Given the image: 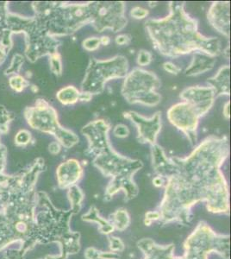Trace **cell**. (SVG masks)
<instances>
[{"instance_id":"10","label":"cell","mask_w":231,"mask_h":259,"mask_svg":"<svg viewBox=\"0 0 231 259\" xmlns=\"http://www.w3.org/2000/svg\"><path fill=\"white\" fill-rule=\"evenodd\" d=\"M129 73V62L125 56H113L99 60L91 58L88 62L85 76L80 85V91L91 95L102 94L106 83L116 79H124Z\"/></svg>"},{"instance_id":"41","label":"cell","mask_w":231,"mask_h":259,"mask_svg":"<svg viewBox=\"0 0 231 259\" xmlns=\"http://www.w3.org/2000/svg\"><path fill=\"white\" fill-rule=\"evenodd\" d=\"M164 179L160 177H155V179L153 180V184L157 187V188H161L163 186Z\"/></svg>"},{"instance_id":"42","label":"cell","mask_w":231,"mask_h":259,"mask_svg":"<svg viewBox=\"0 0 231 259\" xmlns=\"http://www.w3.org/2000/svg\"><path fill=\"white\" fill-rule=\"evenodd\" d=\"M100 44H101V45H104V46H107V45L111 44V38L107 36V35L101 36L100 37Z\"/></svg>"},{"instance_id":"14","label":"cell","mask_w":231,"mask_h":259,"mask_svg":"<svg viewBox=\"0 0 231 259\" xmlns=\"http://www.w3.org/2000/svg\"><path fill=\"white\" fill-rule=\"evenodd\" d=\"M179 97L194 107L201 118L212 108L217 98L215 90L210 85L189 87L180 93Z\"/></svg>"},{"instance_id":"1","label":"cell","mask_w":231,"mask_h":259,"mask_svg":"<svg viewBox=\"0 0 231 259\" xmlns=\"http://www.w3.org/2000/svg\"><path fill=\"white\" fill-rule=\"evenodd\" d=\"M229 156L228 137L210 136L189 156L173 157L174 168L166 178L163 199L155 211L161 224L188 225L193 206L205 201L214 213H228L229 192L222 166Z\"/></svg>"},{"instance_id":"5","label":"cell","mask_w":231,"mask_h":259,"mask_svg":"<svg viewBox=\"0 0 231 259\" xmlns=\"http://www.w3.org/2000/svg\"><path fill=\"white\" fill-rule=\"evenodd\" d=\"M111 125L104 119H96L81 130L88 142L86 153L93 157V164L105 177L111 178L105 193V200H110L119 191L124 192L125 200L134 199L139 189L134 182L135 173L144 167L138 159H131L118 153L112 147L109 133Z\"/></svg>"},{"instance_id":"8","label":"cell","mask_w":231,"mask_h":259,"mask_svg":"<svg viewBox=\"0 0 231 259\" xmlns=\"http://www.w3.org/2000/svg\"><path fill=\"white\" fill-rule=\"evenodd\" d=\"M8 29L12 34L23 33L25 35V56L30 62H35L41 57L58 53L62 41L44 34L33 17H23L9 12L7 18Z\"/></svg>"},{"instance_id":"4","label":"cell","mask_w":231,"mask_h":259,"mask_svg":"<svg viewBox=\"0 0 231 259\" xmlns=\"http://www.w3.org/2000/svg\"><path fill=\"white\" fill-rule=\"evenodd\" d=\"M165 18H150L145 29L155 50L162 56L176 58L193 52L216 56L221 52V41L199 31V22L184 10V2H169Z\"/></svg>"},{"instance_id":"16","label":"cell","mask_w":231,"mask_h":259,"mask_svg":"<svg viewBox=\"0 0 231 259\" xmlns=\"http://www.w3.org/2000/svg\"><path fill=\"white\" fill-rule=\"evenodd\" d=\"M84 174V169L80 162L77 159H68L62 162L56 169V177L59 188L68 189L81 179Z\"/></svg>"},{"instance_id":"19","label":"cell","mask_w":231,"mask_h":259,"mask_svg":"<svg viewBox=\"0 0 231 259\" xmlns=\"http://www.w3.org/2000/svg\"><path fill=\"white\" fill-rule=\"evenodd\" d=\"M230 67L224 65L218 69L217 74L209 78L207 83L210 87L215 90L216 97L222 95L228 96L230 95Z\"/></svg>"},{"instance_id":"39","label":"cell","mask_w":231,"mask_h":259,"mask_svg":"<svg viewBox=\"0 0 231 259\" xmlns=\"http://www.w3.org/2000/svg\"><path fill=\"white\" fill-rule=\"evenodd\" d=\"M229 107H230V102L228 101V102H226L225 105L223 106V108H222V114H223L226 119H229V118H230Z\"/></svg>"},{"instance_id":"29","label":"cell","mask_w":231,"mask_h":259,"mask_svg":"<svg viewBox=\"0 0 231 259\" xmlns=\"http://www.w3.org/2000/svg\"><path fill=\"white\" fill-rule=\"evenodd\" d=\"M101 46L100 44V37L98 36H91L85 38L84 41H82V47L84 50L89 52L95 51Z\"/></svg>"},{"instance_id":"23","label":"cell","mask_w":231,"mask_h":259,"mask_svg":"<svg viewBox=\"0 0 231 259\" xmlns=\"http://www.w3.org/2000/svg\"><path fill=\"white\" fill-rule=\"evenodd\" d=\"M129 223H130V219L125 209L121 208L117 210V212L112 214L111 225L113 226L114 229L123 232L129 227Z\"/></svg>"},{"instance_id":"44","label":"cell","mask_w":231,"mask_h":259,"mask_svg":"<svg viewBox=\"0 0 231 259\" xmlns=\"http://www.w3.org/2000/svg\"><path fill=\"white\" fill-rule=\"evenodd\" d=\"M45 259H67L63 257L62 255L59 254L58 256H48L45 257Z\"/></svg>"},{"instance_id":"12","label":"cell","mask_w":231,"mask_h":259,"mask_svg":"<svg viewBox=\"0 0 231 259\" xmlns=\"http://www.w3.org/2000/svg\"><path fill=\"white\" fill-rule=\"evenodd\" d=\"M167 119L173 126L187 136L191 145L198 140V127L201 118L196 109L189 104L182 101L171 106L167 112Z\"/></svg>"},{"instance_id":"15","label":"cell","mask_w":231,"mask_h":259,"mask_svg":"<svg viewBox=\"0 0 231 259\" xmlns=\"http://www.w3.org/2000/svg\"><path fill=\"white\" fill-rule=\"evenodd\" d=\"M207 19L217 32L229 38L230 3L228 1H217L211 4L208 11Z\"/></svg>"},{"instance_id":"24","label":"cell","mask_w":231,"mask_h":259,"mask_svg":"<svg viewBox=\"0 0 231 259\" xmlns=\"http://www.w3.org/2000/svg\"><path fill=\"white\" fill-rule=\"evenodd\" d=\"M9 85L12 90L17 93H21L29 87L30 83L20 74H15L10 78Z\"/></svg>"},{"instance_id":"40","label":"cell","mask_w":231,"mask_h":259,"mask_svg":"<svg viewBox=\"0 0 231 259\" xmlns=\"http://www.w3.org/2000/svg\"><path fill=\"white\" fill-rule=\"evenodd\" d=\"M93 97H94V95H91V94L86 93V92H81V95H80V100H79V101H83V102H88V101H90V100L93 99Z\"/></svg>"},{"instance_id":"9","label":"cell","mask_w":231,"mask_h":259,"mask_svg":"<svg viewBox=\"0 0 231 259\" xmlns=\"http://www.w3.org/2000/svg\"><path fill=\"white\" fill-rule=\"evenodd\" d=\"M24 116L32 129L53 135L62 147L71 149L79 144L78 135L60 124L58 113L47 100H36L34 106H27L24 109Z\"/></svg>"},{"instance_id":"26","label":"cell","mask_w":231,"mask_h":259,"mask_svg":"<svg viewBox=\"0 0 231 259\" xmlns=\"http://www.w3.org/2000/svg\"><path fill=\"white\" fill-rule=\"evenodd\" d=\"M24 57H23L22 55H19V54L15 55L13 56V58H12V61L11 62V65L9 66V68L6 69L5 74H6V75H10V74L15 75V74H19L21 68H22V66L24 64Z\"/></svg>"},{"instance_id":"17","label":"cell","mask_w":231,"mask_h":259,"mask_svg":"<svg viewBox=\"0 0 231 259\" xmlns=\"http://www.w3.org/2000/svg\"><path fill=\"white\" fill-rule=\"evenodd\" d=\"M153 168L157 177L164 180L172 174L174 168V161L173 157H168L162 147L155 144L151 148Z\"/></svg>"},{"instance_id":"45","label":"cell","mask_w":231,"mask_h":259,"mask_svg":"<svg viewBox=\"0 0 231 259\" xmlns=\"http://www.w3.org/2000/svg\"><path fill=\"white\" fill-rule=\"evenodd\" d=\"M223 55H225V57L227 58V59L229 58V45L227 46V48H226L225 50H224V51H223Z\"/></svg>"},{"instance_id":"18","label":"cell","mask_w":231,"mask_h":259,"mask_svg":"<svg viewBox=\"0 0 231 259\" xmlns=\"http://www.w3.org/2000/svg\"><path fill=\"white\" fill-rule=\"evenodd\" d=\"M215 64L216 57L201 52H195L192 62L184 71V74L187 76H197L199 74H205L208 71L211 70Z\"/></svg>"},{"instance_id":"11","label":"cell","mask_w":231,"mask_h":259,"mask_svg":"<svg viewBox=\"0 0 231 259\" xmlns=\"http://www.w3.org/2000/svg\"><path fill=\"white\" fill-rule=\"evenodd\" d=\"M160 88L161 80L155 73L135 68L124 78L121 93L128 103L152 107L161 103Z\"/></svg>"},{"instance_id":"36","label":"cell","mask_w":231,"mask_h":259,"mask_svg":"<svg viewBox=\"0 0 231 259\" xmlns=\"http://www.w3.org/2000/svg\"><path fill=\"white\" fill-rule=\"evenodd\" d=\"M163 68L164 70L167 72V73H169V74H179L180 73V71H181V68L178 67L177 65L174 64L173 62H165L163 64Z\"/></svg>"},{"instance_id":"37","label":"cell","mask_w":231,"mask_h":259,"mask_svg":"<svg viewBox=\"0 0 231 259\" xmlns=\"http://www.w3.org/2000/svg\"><path fill=\"white\" fill-rule=\"evenodd\" d=\"M115 41L117 45L119 46H124V45H129L131 41V36L129 34H121L116 36Z\"/></svg>"},{"instance_id":"32","label":"cell","mask_w":231,"mask_h":259,"mask_svg":"<svg viewBox=\"0 0 231 259\" xmlns=\"http://www.w3.org/2000/svg\"><path fill=\"white\" fill-rule=\"evenodd\" d=\"M6 135L2 130L0 129V137ZM6 157H7V149L0 142V177L4 174V169L6 167Z\"/></svg>"},{"instance_id":"33","label":"cell","mask_w":231,"mask_h":259,"mask_svg":"<svg viewBox=\"0 0 231 259\" xmlns=\"http://www.w3.org/2000/svg\"><path fill=\"white\" fill-rule=\"evenodd\" d=\"M149 13L148 10L140 6H135L130 11V16L135 19H144L149 16Z\"/></svg>"},{"instance_id":"7","label":"cell","mask_w":231,"mask_h":259,"mask_svg":"<svg viewBox=\"0 0 231 259\" xmlns=\"http://www.w3.org/2000/svg\"><path fill=\"white\" fill-rule=\"evenodd\" d=\"M184 254L181 257L173 255L174 245H160L152 239L138 242V248L144 259H208L212 253L229 259V236L218 235L204 221L199 222L184 244Z\"/></svg>"},{"instance_id":"21","label":"cell","mask_w":231,"mask_h":259,"mask_svg":"<svg viewBox=\"0 0 231 259\" xmlns=\"http://www.w3.org/2000/svg\"><path fill=\"white\" fill-rule=\"evenodd\" d=\"M80 95H81V92L74 85H67L57 92L56 98L59 100V102L62 105L71 106L79 101Z\"/></svg>"},{"instance_id":"2","label":"cell","mask_w":231,"mask_h":259,"mask_svg":"<svg viewBox=\"0 0 231 259\" xmlns=\"http://www.w3.org/2000/svg\"><path fill=\"white\" fill-rule=\"evenodd\" d=\"M46 169L43 158L38 157L12 176L0 177V251L15 242L26 255L35 247L39 176Z\"/></svg>"},{"instance_id":"28","label":"cell","mask_w":231,"mask_h":259,"mask_svg":"<svg viewBox=\"0 0 231 259\" xmlns=\"http://www.w3.org/2000/svg\"><path fill=\"white\" fill-rule=\"evenodd\" d=\"M15 145L18 146H26L32 140L31 133L27 130H21L15 137Z\"/></svg>"},{"instance_id":"22","label":"cell","mask_w":231,"mask_h":259,"mask_svg":"<svg viewBox=\"0 0 231 259\" xmlns=\"http://www.w3.org/2000/svg\"><path fill=\"white\" fill-rule=\"evenodd\" d=\"M82 218L84 221L99 223L100 225V230L101 231V233H105V234H110L115 230L111 223L100 217L99 211L95 206H93L86 214L83 215Z\"/></svg>"},{"instance_id":"27","label":"cell","mask_w":231,"mask_h":259,"mask_svg":"<svg viewBox=\"0 0 231 259\" xmlns=\"http://www.w3.org/2000/svg\"><path fill=\"white\" fill-rule=\"evenodd\" d=\"M50 68L51 72L56 76H61L62 74V56L60 53H56L50 56Z\"/></svg>"},{"instance_id":"38","label":"cell","mask_w":231,"mask_h":259,"mask_svg":"<svg viewBox=\"0 0 231 259\" xmlns=\"http://www.w3.org/2000/svg\"><path fill=\"white\" fill-rule=\"evenodd\" d=\"M62 145L59 144L58 142H52L50 145H49V151L52 155H57V154L61 152L62 150Z\"/></svg>"},{"instance_id":"30","label":"cell","mask_w":231,"mask_h":259,"mask_svg":"<svg viewBox=\"0 0 231 259\" xmlns=\"http://www.w3.org/2000/svg\"><path fill=\"white\" fill-rule=\"evenodd\" d=\"M152 54L150 53V51L146 50H141L138 53L136 62L141 67H145V66L150 65L152 62Z\"/></svg>"},{"instance_id":"43","label":"cell","mask_w":231,"mask_h":259,"mask_svg":"<svg viewBox=\"0 0 231 259\" xmlns=\"http://www.w3.org/2000/svg\"><path fill=\"white\" fill-rule=\"evenodd\" d=\"M7 56H8V54L6 53L4 50L0 48V65L3 64L5 61H6Z\"/></svg>"},{"instance_id":"31","label":"cell","mask_w":231,"mask_h":259,"mask_svg":"<svg viewBox=\"0 0 231 259\" xmlns=\"http://www.w3.org/2000/svg\"><path fill=\"white\" fill-rule=\"evenodd\" d=\"M129 133H130V132H129V127L127 126L126 124H117V125L114 127V129H113V135H114L116 138H118V139H125V138H128Z\"/></svg>"},{"instance_id":"13","label":"cell","mask_w":231,"mask_h":259,"mask_svg":"<svg viewBox=\"0 0 231 259\" xmlns=\"http://www.w3.org/2000/svg\"><path fill=\"white\" fill-rule=\"evenodd\" d=\"M123 117L129 119L137 130V140L141 144H156L161 130V112H156L150 118H146L134 111L123 112Z\"/></svg>"},{"instance_id":"35","label":"cell","mask_w":231,"mask_h":259,"mask_svg":"<svg viewBox=\"0 0 231 259\" xmlns=\"http://www.w3.org/2000/svg\"><path fill=\"white\" fill-rule=\"evenodd\" d=\"M24 256L25 255L21 253L20 250L17 249V250H6L2 259H24Z\"/></svg>"},{"instance_id":"20","label":"cell","mask_w":231,"mask_h":259,"mask_svg":"<svg viewBox=\"0 0 231 259\" xmlns=\"http://www.w3.org/2000/svg\"><path fill=\"white\" fill-rule=\"evenodd\" d=\"M8 2L0 1V48L9 54L12 48V34L8 29Z\"/></svg>"},{"instance_id":"6","label":"cell","mask_w":231,"mask_h":259,"mask_svg":"<svg viewBox=\"0 0 231 259\" xmlns=\"http://www.w3.org/2000/svg\"><path fill=\"white\" fill-rule=\"evenodd\" d=\"M37 208L39 210L35 213L36 227L34 236L35 245L56 242L61 247L60 254L66 258L69 255L79 252L80 235L71 231L69 223L71 217L78 213L79 209L73 207L69 211L56 209L44 192H38Z\"/></svg>"},{"instance_id":"3","label":"cell","mask_w":231,"mask_h":259,"mask_svg":"<svg viewBox=\"0 0 231 259\" xmlns=\"http://www.w3.org/2000/svg\"><path fill=\"white\" fill-rule=\"evenodd\" d=\"M31 6L33 18L39 29L54 38L73 35L86 25H91L99 33L107 30L117 33L123 30L128 23L125 3L123 1L85 3L37 1L33 2Z\"/></svg>"},{"instance_id":"25","label":"cell","mask_w":231,"mask_h":259,"mask_svg":"<svg viewBox=\"0 0 231 259\" xmlns=\"http://www.w3.org/2000/svg\"><path fill=\"white\" fill-rule=\"evenodd\" d=\"M85 257L87 259H118L119 254L117 252H102L95 250L94 248H88L85 253Z\"/></svg>"},{"instance_id":"34","label":"cell","mask_w":231,"mask_h":259,"mask_svg":"<svg viewBox=\"0 0 231 259\" xmlns=\"http://www.w3.org/2000/svg\"><path fill=\"white\" fill-rule=\"evenodd\" d=\"M109 241H110V245H111L110 246L111 250L114 252H120L124 249V244L122 240L118 238H115V237L111 238H111H109Z\"/></svg>"}]
</instances>
